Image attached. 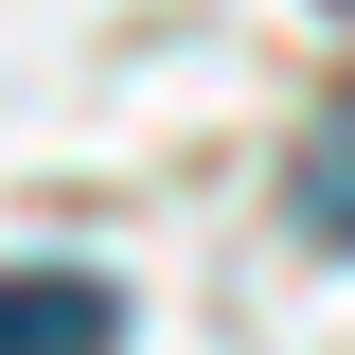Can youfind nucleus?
Wrapping results in <instances>:
<instances>
[{
    "label": "nucleus",
    "instance_id": "obj_2",
    "mask_svg": "<svg viewBox=\"0 0 355 355\" xmlns=\"http://www.w3.org/2000/svg\"><path fill=\"white\" fill-rule=\"evenodd\" d=\"M284 214H302L320 249H355V89L302 125V160H284Z\"/></svg>",
    "mask_w": 355,
    "mask_h": 355
},
{
    "label": "nucleus",
    "instance_id": "obj_1",
    "mask_svg": "<svg viewBox=\"0 0 355 355\" xmlns=\"http://www.w3.org/2000/svg\"><path fill=\"white\" fill-rule=\"evenodd\" d=\"M125 302L89 284V266H0V355H107Z\"/></svg>",
    "mask_w": 355,
    "mask_h": 355
},
{
    "label": "nucleus",
    "instance_id": "obj_3",
    "mask_svg": "<svg viewBox=\"0 0 355 355\" xmlns=\"http://www.w3.org/2000/svg\"><path fill=\"white\" fill-rule=\"evenodd\" d=\"M338 18H355V0H338Z\"/></svg>",
    "mask_w": 355,
    "mask_h": 355
}]
</instances>
